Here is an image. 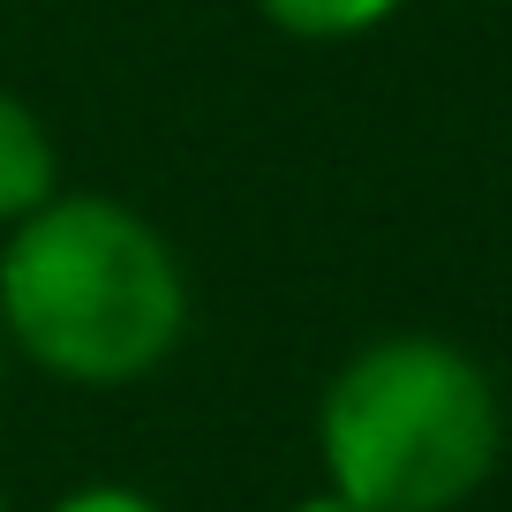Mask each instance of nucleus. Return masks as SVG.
<instances>
[{"instance_id": "nucleus-4", "label": "nucleus", "mask_w": 512, "mask_h": 512, "mask_svg": "<svg viewBox=\"0 0 512 512\" xmlns=\"http://www.w3.org/2000/svg\"><path fill=\"white\" fill-rule=\"evenodd\" d=\"M407 0H256V16L294 46H354V38L384 31Z\"/></svg>"}, {"instance_id": "nucleus-7", "label": "nucleus", "mask_w": 512, "mask_h": 512, "mask_svg": "<svg viewBox=\"0 0 512 512\" xmlns=\"http://www.w3.org/2000/svg\"><path fill=\"white\" fill-rule=\"evenodd\" d=\"M0 384H8V324H0Z\"/></svg>"}, {"instance_id": "nucleus-2", "label": "nucleus", "mask_w": 512, "mask_h": 512, "mask_svg": "<svg viewBox=\"0 0 512 512\" xmlns=\"http://www.w3.org/2000/svg\"><path fill=\"white\" fill-rule=\"evenodd\" d=\"M505 452L497 384L460 339L384 332L332 369L317 400L324 490L362 512H460Z\"/></svg>"}, {"instance_id": "nucleus-5", "label": "nucleus", "mask_w": 512, "mask_h": 512, "mask_svg": "<svg viewBox=\"0 0 512 512\" xmlns=\"http://www.w3.org/2000/svg\"><path fill=\"white\" fill-rule=\"evenodd\" d=\"M46 512H166L151 490H128V482H83V490L53 497Z\"/></svg>"}, {"instance_id": "nucleus-8", "label": "nucleus", "mask_w": 512, "mask_h": 512, "mask_svg": "<svg viewBox=\"0 0 512 512\" xmlns=\"http://www.w3.org/2000/svg\"><path fill=\"white\" fill-rule=\"evenodd\" d=\"M0 512H8V490H0Z\"/></svg>"}, {"instance_id": "nucleus-1", "label": "nucleus", "mask_w": 512, "mask_h": 512, "mask_svg": "<svg viewBox=\"0 0 512 512\" xmlns=\"http://www.w3.org/2000/svg\"><path fill=\"white\" fill-rule=\"evenodd\" d=\"M0 324L31 369L113 392L166 369L189 339V272L136 204L68 189L0 241Z\"/></svg>"}, {"instance_id": "nucleus-3", "label": "nucleus", "mask_w": 512, "mask_h": 512, "mask_svg": "<svg viewBox=\"0 0 512 512\" xmlns=\"http://www.w3.org/2000/svg\"><path fill=\"white\" fill-rule=\"evenodd\" d=\"M46 196H61V151L16 91H0V226L31 219Z\"/></svg>"}, {"instance_id": "nucleus-6", "label": "nucleus", "mask_w": 512, "mask_h": 512, "mask_svg": "<svg viewBox=\"0 0 512 512\" xmlns=\"http://www.w3.org/2000/svg\"><path fill=\"white\" fill-rule=\"evenodd\" d=\"M287 512H362V505H347L339 490H317V497H294Z\"/></svg>"}]
</instances>
